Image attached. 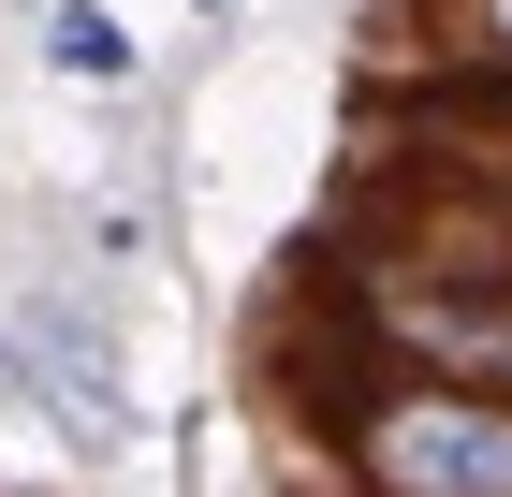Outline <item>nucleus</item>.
I'll list each match as a JSON object with an SVG mask.
<instances>
[{"label":"nucleus","mask_w":512,"mask_h":497,"mask_svg":"<svg viewBox=\"0 0 512 497\" xmlns=\"http://www.w3.org/2000/svg\"><path fill=\"white\" fill-rule=\"evenodd\" d=\"M337 468L366 497H512V395L381 366L337 395Z\"/></svg>","instance_id":"1"},{"label":"nucleus","mask_w":512,"mask_h":497,"mask_svg":"<svg viewBox=\"0 0 512 497\" xmlns=\"http://www.w3.org/2000/svg\"><path fill=\"white\" fill-rule=\"evenodd\" d=\"M381 337L410 351L425 381L512 395V278H410V293H381Z\"/></svg>","instance_id":"3"},{"label":"nucleus","mask_w":512,"mask_h":497,"mask_svg":"<svg viewBox=\"0 0 512 497\" xmlns=\"http://www.w3.org/2000/svg\"><path fill=\"white\" fill-rule=\"evenodd\" d=\"M0 351H15V381H30L44 410L74 424L88 454H118V439H132V410H118V337H103V307H74V293H30Z\"/></svg>","instance_id":"2"},{"label":"nucleus","mask_w":512,"mask_h":497,"mask_svg":"<svg viewBox=\"0 0 512 497\" xmlns=\"http://www.w3.org/2000/svg\"><path fill=\"white\" fill-rule=\"evenodd\" d=\"M469 59H483V74L512 88V0H469Z\"/></svg>","instance_id":"5"},{"label":"nucleus","mask_w":512,"mask_h":497,"mask_svg":"<svg viewBox=\"0 0 512 497\" xmlns=\"http://www.w3.org/2000/svg\"><path fill=\"white\" fill-rule=\"evenodd\" d=\"M44 59L88 74V88H118V74H132V30L103 15V0H59V15H44Z\"/></svg>","instance_id":"4"}]
</instances>
